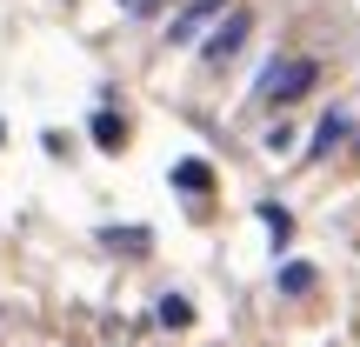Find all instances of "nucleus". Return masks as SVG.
<instances>
[{
	"label": "nucleus",
	"mask_w": 360,
	"mask_h": 347,
	"mask_svg": "<svg viewBox=\"0 0 360 347\" xmlns=\"http://www.w3.org/2000/svg\"><path fill=\"white\" fill-rule=\"evenodd\" d=\"M314 80H321V61H314V53H300V61H267V67H260V80H254V101L294 107L300 94H314Z\"/></svg>",
	"instance_id": "1"
},
{
	"label": "nucleus",
	"mask_w": 360,
	"mask_h": 347,
	"mask_svg": "<svg viewBox=\"0 0 360 347\" xmlns=\"http://www.w3.org/2000/svg\"><path fill=\"white\" fill-rule=\"evenodd\" d=\"M247 34H254V13H247V7H227V13L200 34V61H207V67H227L233 53L247 47Z\"/></svg>",
	"instance_id": "2"
},
{
	"label": "nucleus",
	"mask_w": 360,
	"mask_h": 347,
	"mask_svg": "<svg viewBox=\"0 0 360 347\" xmlns=\"http://www.w3.org/2000/svg\"><path fill=\"white\" fill-rule=\"evenodd\" d=\"M220 13H227V0H187V7L167 20V40H174V47H187V40H200Z\"/></svg>",
	"instance_id": "3"
},
{
	"label": "nucleus",
	"mask_w": 360,
	"mask_h": 347,
	"mask_svg": "<svg viewBox=\"0 0 360 347\" xmlns=\"http://www.w3.org/2000/svg\"><path fill=\"white\" fill-rule=\"evenodd\" d=\"M340 141H354V107H327L321 114V127L307 134V160H327Z\"/></svg>",
	"instance_id": "4"
},
{
	"label": "nucleus",
	"mask_w": 360,
	"mask_h": 347,
	"mask_svg": "<svg viewBox=\"0 0 360 347\" xmlns=\"http://www.w3.org/2000/svg\"><path fill=\"white\" fill-rule=\"evenodd\" d=\"M87 134H94V141H101V147H127V120H120L114 107H94Z\"/></svg>",
	"instance_id": "5"
},
{
	"label": "nucleus",
	"mask_w": 360,
	"mask_h": 347,
	"mask_svg": "<svg viewBox=\"0 0 360 347\" xmlns=\"http://www.w3.org/2000/svg\"><path fill=\"white\" fill-rule=\"evenodd\" d=\"M101 247H114V254H147L154 234L147 227H101Z\"/></svg>",
	"instance_id": "6"
},
{
	"label": "nucleus",
	"mask_w": 360,
	"mask_h": 347,
	"mask_svg": "<svg viewBox=\"0 0 360 347\" xmlns=\"http://www.w3.org/2000/svg\"><path fill=\"white\" fill-rule=\"evenodd\" d=\"M154 321H160V327H193V301H187V294H160V301H154Z\"/></svg>",
	"instance_id": "7"
},
{
	"label": "nucleus",
	"mask_w": 360,
	"mask_h": 347,
	"mask_svg": "<svg viewBox=\"0 0 360 347\" xmlns=\"http://www.w3.org/2000/svg\"><path fill=\"white\" fill-rule=\"evenodd\" d=\"M274 281H281V294H307V287H314V260H281Z\"/></svg>",
	"instance_id": "8"
},
{
	"label": "nucleus",
	"mask_w": 360,
	"mask_h": 347,
	"mask_svg": "<svg viewBox=\"0 0 360 347\" xmlns=\"http://www.w3.org/2000/svg\"><path fill=\"white\" fill-rule=\"evenodd\" d=\"M174 187L180 194H200V187H214V174H207L200 160H180V168H174Z\"/></svg>",
	"instance_id": "9"
},
{
	"label": "nucleus",
	"mask_w": 360,
	"mask_h": 347,
	"mask_svg": "<svg viewBox=\"0 0 360 347\" xmlns=\"http://www.w3.org/2000/svg\"><path fill=\"white\" fill-rule=\"evenodd\" d=\"M260 214H267V234H274V241L287 247V234H294V220H287V207H281V201H267Z\"/></svg>",
	"instance_id": "10"
},
{
	"label": "nucleus",
	"mask_w": 360,
	"mask_h": 347,
	"mask_svg": "<svg viewBox=\"0 0 360 347\" xmlns=\"http://www.w3.org/2000/svg\"><path fill=\"white\" fill-rule=\"evenodd\" d=\"M120 7H127L134 20H147V13H154V0H120Z\"/></svg>",
	"instance_id": "11"
},
{
	"label": "nucleus",
	"mask_w": 360,
	"mask_h": 347,
	"mask_svg": "<svg viewBox=\"0 0 360 347\" xmlns=\"http://www.w3.org/2000/svg\"><path fill=\"white\" fill-rule=\"evenodd\" d=\"M0 141H7V120H0Z\"/></svg>",
	"instance_id": "12"
},
{
	"label": "nucleus",
	"mask_w": 360,
	"mask_h": 347,
	"mask_svg": "<svg viewBox=\"0 0 360 347\" xmlns=\"http://www.w3.org/2000/svg\"><path fill=\"white\" fill-rule=\"evenodd\" d=\"M154 7H167V0H154Z\"/></svg>",
	"instance_id": "13"
}]
</instances>
